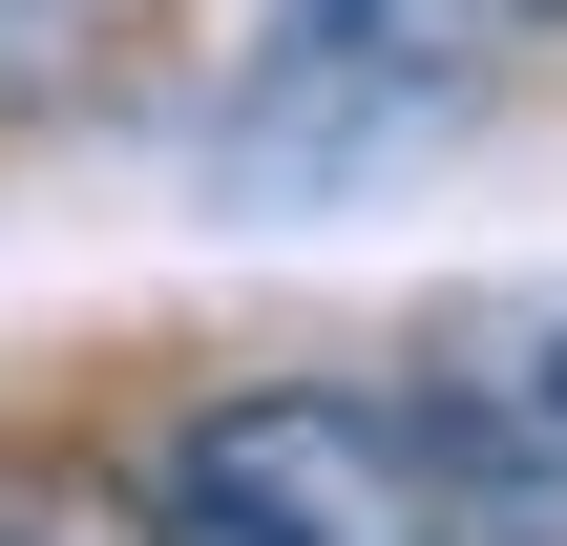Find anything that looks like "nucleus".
Returning a JSON list of instances; mask_svg holds the SVG:
<instances>
[{
    "mask_svg": "<svg viewBox=\"0 0 567 546\" xmlns=\"http://www.w3.org/2000/svg\"><path fill=\"white\" fill-rule=\"evenodd\" d=\"M526 21H567V0H526Z\"/></svg>",
    "mask_w": 567,
    "mask_h": 546,
    "instance_id": "5",
    "label": "nucleus"
},
{
    "mask_svg": "<svg viewBox=\"0 0 567 546\" xmlns=\"http://www.w3.org/2000/svg\"><path fill=\"white\" fill-rule=\"evenodd\" d=\"M463 105H484V0H274L231 105H210V189H252V210L379 189Z\"/></svg>",
    "mask_w": 567,
    "mask_h": 546,
    "instance_id": "1",
    "label": "nucleus"
},
{
    "mask_svg": "<svg viewBox=\"0 0 567 546\" xmlns=\"http://www.w3.org/2000/svg\"><path fill=\"white\" fill-rule=\"evenodd\" d=\"M147 526L168 546H463V484H442V442L400 400L252 379V400H210L147 463Z\"/></svg>",
    "mask_w": 567,
    "mask_h": 546,
    "instance_id": "2",
    "label": "nucleus"
},
{
    "mask_svg": "<svg viewBox=\"0 0 567 546\" xmlns=\"http://www.w3.org/2000/svg\"><path fill=\"white\" fill-rule=\"evenodd\" d=\"M0 546H168L126 484H84V463H42V484H0Z\"/></svg>",
    "mask_w": 567,
    "mask_h": 546,
    "instance_id": "4",
    "label": "nucleus"
},
{
    "mask_svg": "<svg viewBox=\"0 0 567 546\" xmlns=\"http://www.w3.org/2000/svg\"><path fill=\"white\" fill-rule=\"evenodd\" d=\"M421 442H442V463H484V484H526V505H567V295L484 337L463 421H421Z\"/></svg>",
    "mask_w": 567,
    "mask_h": 546,
    "instance_id": "3",
    "label": "nucleus"
}]
</instances>
